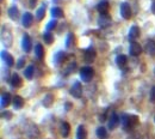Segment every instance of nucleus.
Segmentation results:
<instances>
[{
  "label": "nucleus",
  "instance_id": "nucleus-13",
  "mask_svg": "<svg viewBox=\"0 0 155 139\" xmlns=\"http://www.w3.org/2000/svg\"><path fill=\"white\" fill-rule=\"evenodd\" d=\"M109 9H110V5H109V1H107V0H101V1H99V4H98V6H97V10L100 12V15L107 13Z\"/></svg>",
  "mask_w": 155,
  "mask_h": 139
},
{
  "label": "nucleus",
  "instance_id": "nucleus-36",
  "mask_svg": "<svg viewBox=\"0 0 155 139\" xmlns=\"http://www.w3.org/2000/svg\"><path fill=\"white\" fill-rule=\"evenodd\" d=\"M154 1H155V0H154Z\"/></svg>",
  "mask_w": 155,
  "mask_h": 139
},
{
  "label": "nucleus",
  "instance_id": "nucleus-17",
  "mask_svg": "<svg viewBox=\"0 0 155 139\" xmlns=\"http://www.w3.org/2000/svg\"><path fill=\"white\" fill-rule=\"evenodd\" d=\"M69 133H71V126H69V123L66 122V121L62 122V125H61V136L64 137V138H67L69 136Z\"/></svg>",
  "mask_w": 155,
  "mask_h": 139
},
{
  "label": "nucleus",
  "instance_id": "nucleus-28",
  "mask_svg": "<svg viewBox=\"0 0 155 139\" xmlns=\"http://www.w3.org/2000/svg\"><path fill=\"white\" fill-rule=\"evenodd\" d=\"M64 57H66L64 52H58V53L55 54V57H54V62H55V64H60L61 61L64 60Z\"/></svg>",
  "mask_w": 155,
  "mask_h": 139
},
{
  "label": "nucleus",
  "instance_id": "nucleus-10",
  "mask_svg": "<svg viewBox=\"0 0 155 139\" xmlns=\"http://www.w3.org/2000/svg\"><path fill=\"white\" fill-rule=\"evenodd\" d=\"M144 52H146L148 55L154 57L155 55V41L149 40L146 42V44H144Z\"/></svg>",
  "mask_w": 155,
  "mask_h": 139
},
{
  "label": "nucleus",
  "instance_id": "nucleus-35",
  "mask_svg": "<svg viewBox=\"0 0 155 139\" xmlns=\"http://www.w3.org/2000/svg\"><path fill=\"white\" fill-rule=\"evenodd\" d=\"M154 121H155V118H154Z\"/></svg>",
  "mask_w": 155,
  "mask_h": 139
},
{
  "label": "nucleus",
  "instance_id": "nucleus-4",
  "mask_svg": "<svg viewBox=\"0 0 155 139\" xmlns=\"http://www.w3.org/2000/svg\"><path fill=\"white\" fill-rule=\"evenodd\" d=\"M21 47H23V50L25 53H29L31 50V47H32V43H31V39L28 34H24L23 35V40H21Z\"/></svg>",
  "mask_w": 155,
  "mask_h": 139
},
{
  "label": "nucleus",
  "instance_id": "nucleus-8",
  "mask_svg": "<svg viewBox=\"0 0 155 139\" xmlns=\"http://www.w3.org/2000/svg\"><path fill=\"white\" fill-rule=\"evenodd\" d=\"M71 95L75 99H79L81 95H82V85L79 83V82H75L74 85L72 86L71 89Z\"/></svg>",
  "mask_w": 155,
  "mask_h": 139
},
{
  "label": "nucleus",
  "instance_id": "nucleus-6",
  "mask_svg": "<svg viewBox=\"0 0 155 139\" xmlns=\"http://www.w3.org/2000/svg\"><path fill=\"white\" fill-rule=\"evenodd\" d=\"M129 53L133 57H138L142 53V47L137 42H131L130 43V47H129Z\"/></svg>",
  "mask_w": 155,
  "mask_h": 139
},
{
  "label": "nucleus",
  "instance_id": "nucleus-30",
  "mask_svg": "<svg viewBox=\"0 0 155 139\" xmlns=\"http://www.w3.org/2000/svg\"><path fill=\"white\" fill-rule=\"evenodd\" d=\"M73 37H74V35H73V34H68V36H67V41H66V47H67V48H69V47H71Z\"/></svg>",
  "mask_w": 155,
  "mask_h": 139
},
{
  "label": "nucleus",
  "instance_id": "nucleus-32",
  "mask_svg": "<svg viewBox=\"0 0 155 139\" xmlns=\"http://www.w3.org/2000/svg\"><path fill=\"white\" fill-rule=\"evenodd\" d=\"M150 101L155 102V86H153L152 90H150Z\"/></svg>",
  "mask_w": 155,
  "mask_h": 139
},
{
  "label": "nucleus",
  "instance_id": "nucleus-34",
  "mask_svg": "<svg viewBox=\"0 0 155 139\" xmlns=\"http://www.w3.org/2000/svg\"><path fill=\"white\" fill-rule=\"evenodd\" d=\"M152 12H153V13L155 15V1L153 2V4H152Z\"/></svg>",
  "mask_w": 155,
  "mask_h": 139
},
{
  "label": "nucleus",
  "instance_id": "nucleus-31",
  "mask_svg": "<svg viewBox=\"0 0 155 139\" xmlns=\"http://www.w3.org/2000/svg\"><path fill=\"white\" fill-rule=\"evenodd\" d=\"M24 65H25V58H20V59L17 61V67H18V68H23Z\"/></svg>",
  "mask_w": 155,
  "mask_h": 139
},
{
  "label": "nucleus",
  "instance_id": "nucleus-16",
  "mask_svg": "<svg viewBox=\"0 0 155 139\" xmlns=\"http://www.w3.org/2000/svg\"><path fill=\"white\" fill-rule=\"evenodd\" d=\"M12 104H13V108L15 109H21L23 108V106H24V99L23 97H20V96H15L13 99H12Z\"/></svg>",
  "mask_w": 155,
  "mask_h": 139
},
{
  "label": "nucleus",
  "instance_id": "nucleus-20",
  "mask_svg": "<svg viewBox=\"0 0 155 139\" xmlns=\"http://www.w3.org/2000/svg\"><path fill=\"white\" fill-rule=\"evenodd\" d=\"M51 16L55 18V19H58V18H63V16H64V13H63V11H62V9L61 7H53L51 9Z\"/></svg>",
  "mask_w": 155,
  "mask_h": 139
},
{
  "label": "nucleus",
  "instance_id": "nucleus-18",
  "mask_svg": "<svg viewBox=\"0 0 155 139\" xmlns=\"http://www.w3.org/2000/svg\"><path fill=\"white\" fill-rule=\"evenodd\" d=\"M127 62H128V58H127V55H124V54H119V55H117L116 64H117V66H118V67L123 68V67L127 65Z\"/></svg>",
  "mask_w": 155,
  "mask_h": 139
},
{
  "label": "nucleus",
  "instance_id": "nucleus-29",
  "mask_svg": "<svg viewBox=\"0 0 155 139\" xmlns=\"http://www.w3.org/2000/svg\"><path fill=\"white\" fill-rule=\"evenodd\" d=\"M56 25H58V20L51 19L48 24H47V26H45V28H47V31H50V33H51V30H54Z\"/></svg>",
  "mask_w": 155,
  "mask_h": 139
},
{
  "label": "nucleus",
  "instance_id": "nucleus-21",
  "mask_svg": "<svg viewBox=\"0 0 155 139\" xmlns=\"http://www.w3.org/2000/svg\"><path fill=\"white\" fill-rule=\"evenodd\" d=\"M24 76H25L26 79H32V77L35 76V67L32 65L28 66L25 68V71H24Z\"/></svg>",
  "mask_w": 155,
  "mask_h": 139
},
{
  "label": "nucleus",
  "instance_id": "nucleus-3",
  "mask_svg": "<svg viewBox=\"0 0 155 139\" xmlns=\"http://www.w3.org/2000/svg\"><path fill=\"white\" fill-rule=\"evenodd\" d=\"M120 16L124 19H130L131 17V6L128 2H122L120 4Z\"/></svg>",
  "mask_w": 155,
  "mask_h": 139
},
{
  "label": "nucleus",
  "instance_id": "nucleus-7",
  "mask_svg": "<svg viewBox=\"0 0 155 139\" xmlns=\"http://www.w3.org/2000/svg\"><path fill=\"white\" fill-rule=\"evenodd\" d=\"M119 116L117 115L116 113H111V115H110V118H109V121H107V126H109V128L110 130H115L117 126L119 125Z\"/></svg>",
  "mask_w": 155,
  "mask_h": 139
},
{
  "label": "nucleus",
  "instance_id": "nucleus-24",
  "mask_svg": "<svg viewBox=\"0 0 155 139\" xmlns=\"http://www.w3.org/2000/svg\"><path fill=\"white\" fill-rule=\"evenodd\" d=\"M96 133H97V137L99 139L107 138V131H106V128L103 127V126H99V127H98L97 131H96Z\"/></svg>",
  "mask_w": 155,
  "mask_h": 139
},
{
  "label": "nucleus",
  "instance_id": "nucleus-12",
  "mask_svg": "<svg viewBox=\"0 0 155 139\" xmlns=\"http://www.w3.org/2000/svg\"><path fill=\"white\" fill-rule=\"evenodd\" d=\"M1 58H2V60L6 62V65H7L8 67H11V66L15 65V59H13V57H12L8 52L2 50V52H1Z\"/></svg>",
  "mask_w": 155,
  "mask_h": 139
},
{
  "label": "nucleus",
  "instance_id": "nucleus-1",
  "mask_svg": "<svg viewBox=\"0 0 155 139\" xmlns=\"http://www.w3.org/2000/svg\"><path fill=\"white\" fill-rule=\"evenodd\" d=\"M93 76H94V71L90 66H85V67H82L80 70V78H81L82 82H85V83L91 82L92 78H93Z\"/></svg>",
  "mask_w": 155,
  "mask_h": 139
},
{
  "label": "nucleus",
  "instance_id": "nucleus-33",
  "mask_svg": "<svg viewBox=\"0 0 155 139\" xmlns=\"http://www.w3.org/2000/svg\"><path fill=\"white\" fill-rule=\"evenodd\" d=\"M36 2H37V0H30L29 6H30L31 9H34V7H35V5H36Z\"/></svg>",
  "mask_w": 155,
  "mask_h": 139
},
{
  "label": "nucleus",
  "instance_id": "nucleus-9",
  "mask_svg": "<svg viewBox=\"0 0 155 139\" xmlns=\"http://www.w3.org/2000/svg\"><path fill=\"white\" fill-rule=\"evenodd\" d=\"M34 23V16L30 13V12H26L23 15V18H21V24L24 28H30Z\"/></svg>",
  "mask_w": 155,
  "mask_h": 139
},
{
  "label": "nucleus",
  "instance_id": "nucleus-14",
  "mask_svg": "<svg viewBox=\"0 0 155 139\" xmlns=\"http://www.w3.org/2000/svg\"><path fill=\"white\" fill-rule=\"evenodd\" d=\"M10 82H11V85L15 86V88H20L21 84H23V80H21V78H20V76L18 73H13Z\"/></svg>",
  "mask_w": 155,
  "mask_h": 139
},
{
  "label": "nucleus",
  "instance_id": "nucleus-26",
  "mask_svg": "<svg viewBox=\"0 0 155 139\" xmlns=\"http://www.w3.org/2000/svg\"><path fill=\"white\" fill-rule=\"evenodd\" d=\"M45 9H47V6L43 4L38 10H37V12H36V18H37V20H42L44 18V16H45Z\"/></svg>",
  "mask_w": 155,
  "mask_h": 139
},
{
  "label": "nucleus",
  "instance_id": "nucleus-5",
  "mask_svg": "<svg viewBox=\"0 0 155 139\" xmlns=\"http://www.w3.org/2000/svg\"><path fill=\"white\" fill-rule=\"evenodd\" d=\"M140 35H141V31H140V28L137 26V25H133L131 28H130V30H129V41L130 42H135L138 37H140Z\"/></svg>",
  "mask_w": 155,
  "mask_h": 139
},
{
  "label": "nucleus",
  "instance_id": "nucleus-27",
  "mask_svg": "<svg viewBox=\"0 0 155 139\" xmlns=\"http://www.w3.org/2000/svg\"><path fill=\"white\" fill-rule=\"evenodd\" d=\"M53 101H54L53 95L48 94V95H45V96H44V99H43V106H44V107H47V108H49V107L53 104Z\"/></svg>",
  "mask_w": 155,
  "mask_h": 139
},
{
  "label": "nucleus",
  "instance_id": "nucleus-15",
  "mask_svg": "<svg viewBox=\"0 0 155 139\" xmlns=\"http://www.w3.org/2000/svg\"><path fill=\"white\" fill-rule=\"evenodd\" d=\"M8 16H10V18L12 20L18 19V17H19V10H18V7L16 5H13V6H11L8 9Z\"/></svg>",
  "mask_w": 155,
  "mask_h": 139
},
{
  "label": "nucleus",
  "instance_id": "nucleus-25",
  "mask_svg": "<svg viewBox=\"0 0 155 139\" xmlns=\"http://www.w3.org/2000/svg\"><path fill=\"white\" fill-rule=\"evenodd\" d=\"M43 41H44V43H47V44H51V43L54 42V35H53L50 31L44 33V34H43Z\"/></svg>",
  "mask_w": 155,
  "mask_h": 139
},
{
  "label": "nucleus",
  "instance_id": "nucleus-19",
  "mask_svg": "<svg viewBox=\"0 0 155 139\" xmlns=\"http://www.w3.org/2000/svg\"><path fill=\"white\" fill-rule=\"evenodd\" d=\"M35 55L38 60H42L43 57H44V48H43V46L41 43H37L35 46Z\"/></svg>",
  "mask_w": 155,
  "mask_h": 139
},
{
  "label": "nucleus",
  "instance_id": "nucleus-2",
  "mask_svg": "<svg viewBox=\"0 0 155 139\" xmlns=\"http://www.w3.org/2000/svg\"><path fill=\"white\" fill-rule=\"evenodd\" d=\"M112 23V18L109 13H105V15H100L99 19H98V26L100 29H106L107 26H110Z\"/></svg>",
  "mask_w": 155,
  "mask_h": 139
},
{
  "label": "nucleus",
  "instance_id": "nucleus-11",
  "mask_svg": "<svg viewBox=\"0 0 155 139\" xmlns=\"http://www.w3.org/2000/svg\"><path fill=\"white\" fill-rule=\"evenodd\" d=\"M96 57H97V53H96L94 48L90 47V48H87V49L85 50V60H86L87 62H93L94 59H96Z\"/></svg>",
  "mask_w": 155,
  "mask_h": 139
},
{
  "label": "nucleus",
  "instance_id": "nucleus-22",
  "mask_svg": "<svg viewBox=\"0 0 155 139\" xmlns=\"http://www.w3.org/2000/svg\"><path fill=\"white\" fill-rule=\"evenodd\" d=\"M11 103V95L8 92H4L1 95V107L5 108Z\"/></svg>",
  "mask_w": 155,
  "mask_h": 139
},
{
  "label": "nucleus",
  "instance_id": "nucleus-23",
  "mask_svg": "<svg viewBox=\"0 0 155 139\" xmlns=\"http://www.w3.org/2000/svg\"><path fill=\"white\" fill-rule=\"evenodd\" d=\"M77 136H78V139H86L87 138V131H86V128H85L82 125H80V126L78 127Z\"/></svg>",
  "mask_w": 155,
  "mask_h": 139
}]
</instances>
